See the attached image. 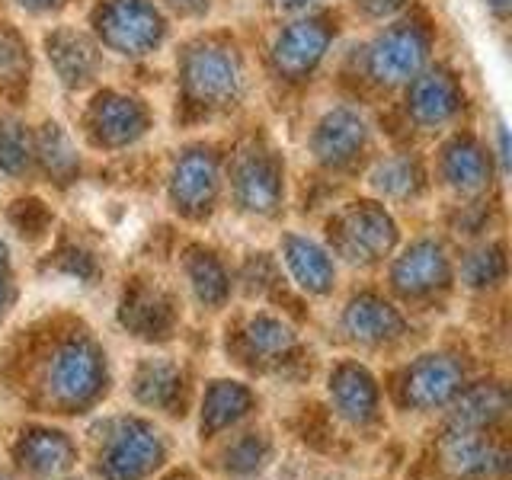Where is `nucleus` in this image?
<instances>
[{
  "mask_svg": "<svg viewBox=\"0 0 512 480\" xmlns=\"http://www.w3.org/2000/svg\"><path fill=\"white\" fill-rule=\"evenodd\" d=\"M116 372L106 346L84 327L61 330L36 346L26 368L7 375V394L26 416L42 420H87L112 397Z\"/></svg>",
  "mask_w": 512,
  "mask_h": 480,
  "instance_id": "nucleus-1",
  "label": "nucleus"
},
{
  "mask_svg": "<svg viewBox=\"0 0 512 480\" xmlns=\"http://www.w3.org/2000/svg\"><path fill=\"white\" fill-rule=\"evenodd\" d=\"M173 455L167 423L141 410H96L80 436V464L90 480H154Z\"/></svg>",
  "mask_w": 512,
  "mask_h": 480,
  "instance_id": "nucleus-2",
  "label": "nucleus"
},
{
  "mask_svg": "<svg viewBox=\"0 0 512 480\" xmlns=\"http://www.w3.org/2000/svg\"><path fill=\"white\" fill-rule=\"evenodd\" d=\"M471 378V359L461 349L439 346L397 365L381 388L397 420H439Z\"/></svg>",
  "mask_w": 512,
  "mask_h": 480,
  "instance_id": "nucleus-3",
  "label": "nucleus"
},
{
  "mask_svg": "<svg viewBox=\"0 0 512 480\" xmlns=\"http://www.w3.org/2000/svg\"><path fill=\"white\" fill-rule=\"evenodd\" d=\"M324 394L333 420L340 423L349 436L375 442L384 436V429L391 423L388 400H384L381 378L372 372V365L343 356L333 359L324 378Z\"/></svg>",
  "mask_w": 512,
  "mask_h": 480,
  "instance_id": "nucleus-4",
  "label": "nucleus"
},
{
  "mask_svg": "<svg viewBox=\"0 0 512 480\" xmlns=\"http://www.w3.org/2000/svg\"><path fill=\"white\" fill-rule=\"evenodd\" d=\"M7 464L20 480H58L80 468V436L42 416H26L7 436Z\"/></svg>",
  "mask_w": 512,
  "mask_h": 480,
  "instance_id": "nucleus-5",
  "label": "nucleus"
},
{
  "mask_svg": "<svg viewBox=\"0 0 512 480\" xmlns=\"http://www.w3.org/2000/svg\"><path fill=\"white\" fill-rule=\"evenodd\" d=\"M196 381L192 372L173 356H141L128 375V397L135 410L151 413L160 423H186L196 407Z\"/></svg>",
  "mask_w": 512,
  "mask_h": 480,
  "instance_id": "nucleus-6",
  "label": "nucleus"
},
{
  "mask_svg": "<svg viewBox=\"0 0 512 480\" xmlns=\"http://www.w3.org/2000/svg\"><path fill=\"white\" fill-rule=\"evenodd\" d=\"M397 221L381 202H352L330 221V253L349 266H372L397 247Z\"/></svg>",
  "mask_w": 512,
  "mask_h": 480,
  "instance_id": "nucleus-7",
  "label": "nucleus"
},
{
  "mask_svg": "<svg viewBox=\"0 0 512 480\" xmlns=\"http://www.w3.org/2000/svg\"><path fill=\"white\" fill-rule=\"evenodd\" d=\"M298 330L292 320L272 311H253L234 330L231 359L250 375H285L298 362Z\"/></svg>",
  "mask_w": 512,
  "mask_h": 480,
  "instance_id": "nucleus-8",
  "label": "nucleus"
},
{
  "mask_svg": "<svg viewBox=\"0 0 512 480\" xmlns=\"http://www.w3.org/2000/svg\"><path fill=\"white\" fill-rule=\"evenodd\" d=\"M509 461L506 432L436 426V471L445 480H506Z\"/></svg>",
  "mask_w": 512,
  "mask_h": 480,
  "instance_id": "nucleus-9",
  "label": "nucleus"
},
{
  "mask_svg": "<svg viewBox=\"0 0 512 480\" xmlns=\"http://www.w3.org/2000/svg\"><path fill=\"white\" fill-rule=\"evenodd\" d=\"M260 410L263 394L253 388V381L231 375L208 378L196 394V407H192L199 445L208 448L221 436H228V432L260 420Z\"/></svg>",
  "mask_w": 512,
  "mask_h": 480,
  "instance_id": "nucleus-10",
  "label": "nucleus"
},
{
  "mask_svg": "<svg viewBox=\"0 0 512 480\" xmlns=\"http://www.w3.org/2000/svg\"><path fill=\"white\" fill-rule=\"evenodd\" d=\"M93 29L106 48L128 58L151 55L167 36L164 13L151 0H106L93 10Z\"/></svg>",
  "mask_w": 512,
  "mask_h": 480,
  "instance_id": "nucleus-11",
  "label": "nucleus"
},
{
  "mask_svg": "<svg viewBox=\"0 0 512 480\" xmlns=\"http://www.w3.org/2000/svg\"><path fill=\"white\" fill-rule=\"evenodd\" d=\"M388 282H391V292L407 304L436 301L455 282L452 256H448L442 240L420 237L394 256Z\"/></svg>",
  "mask_w": 512,
  "mask_h": 480,
  "instance_id": "nucleus-12",
  "label": "nucleus"
},
{
  "mask_svg": "<svg viewBox=\"0 0 512 480\" xmlns=\"http://www.w3.org/2000/svg\"><path fill=\"white\" fill-rule=\"evenodd\" d=\"M183 87L192 103L234 106L244 93V64L234 48L221 42H199L183 55Z\"/></svg>",
  "mask_w": 512,
  "mask_h": 480,
  "instance_id": "nucleus-13",
  "label": "nucleus"
},
{
  "mask_svg": "<svg viewBox=\"0 0 512 480\" xmlns=\"http://www.w3.org/2000/svg\"><path fill=\"white\" fill-rule=\"evenodd\" d=\"M340 333L359 352H388L407 340L410 324L391 298L378 292H356L340 311Z\"/></svg>",
  "mask_w": 512,
  "mask_h": 480,
  "instance_id": "nucleus-14",
  "label": "nucleus"
},
{
  "mask_svg": "<svg viewBox=\"0 0 512 480\" xmlns=\"http://www.w3.org/2000/svg\"><path fill=\"white\" fill-rule=\"evenodd\" d=\"M279 455L276 432L253 420L208 445V471L218 480H260Z\"/></svg>",
  "mask_w": 512,
  "mask_h": 480,
  "instance_id": "nucleus-15",
  "label": "nucleus"
},
{
  "mask_svg": "<svg viewBox=\"0 0 512 480\" xmlns=\"http://www.w3.org/2000/svg\"><path fill=\"white\" fill-rule=\"evenodd\" d=\"M429 58V36L420 26H391L368 48V74L384 87H400L423 71Z\"/></svg>",
  "mask_w": 512,
  "mask_h": 480,
  "instance_id": "nucleus-16",
  "label": "nucleus"
},
{
  "mask_svg": "<svg viewBox=\"0 0 512 480\" xmlns=\"http://www.w3.org/2000/svg\"><path fill=\"white\" fill-rule=\"evenodd\" d=\"M509 388L503 378H471L461 394L436 420L442 429H474V432H506L509 420Z\"/></svg>",
  "mask_w": 512,
  "mask_h": 480,
  "instance_id": "nucleus-17",
  "label": "nucleus"
},
{
  "mask_svg": "<svg viewBox=\"0 0 512 480\" xmlns=\"http://www.w3.org/2000/svg\"><path fill=\"white\" fill-rule=\"evenodd\" d=\"M119 324L141 343H167L180 324V311L167 288L154 282L125 285L119 301Z\"/></svg>",
  "mask_w": 512,
  "mask_h": 480,
  "instance_id": "nucleus-18",
  "label": "nucleus"
},
{
  "mask_svg": "<svg viewBox=\"0 0 512 480\" xmlns=\"http://www.w3.org/2000/svg\"><path fill=\"white\" fill-rule=\"evenodd\" d=\"M221 186V167L218 157L205 148H196L176 160V167L170 173V205L183 218L202 221L205 215H212L215 199Z\"/></svg>",
  "mask_w": 512,
  "mask_h": 480,
  "instance_id": "nucleus-19",
  "label": "nucleus"
},
{
  "mask_svg": "<svg viewBox=\"0 0 512 480\" xmlns=\"http://www.w3.org/2000/svg\"><path fill=\"white\" fill-rule=\"evenodd\" d=\"M87 132L100 148H128L148 132V109L135 96L106 90L87 109Z\"/></svg>",
  "mask_w": 512,
  "mask_h": 480,
  "instance_id": "nucleus-20",
  "label": "nucleus"
},
{
  "mask_svg": "<svg viewBox=\"0 0 512 480\" xmlns=\"http://www.w3.org/2000/svg\"><path fill=\"white\" fill-rule=\"evenodd\" d=\"M234 202L244 208L247 215L272 218L282 208L285 199V180L282 164L272 154H244L234 167Z\"/></svg>",
  "mask_w": 512,
  "mask_h": 480,
  "instance_id": "nucleus-21",
  "label": "nucleus"
},
{
  "mask_svg": "<svg viewBox=\"0 0 512 480\" xmlns=\"http://www.w3.org/2000/svg\"><path fill=\"white\" fill-rule=\"evenodd\" d=\"M333 39V29L317 20V16H301V20L288 23L276 42H272V64L288 80L308 77L320 61H324Z\"/></svg>",
  "mask_w": 512,
  "mask_h": 480,
  "instance_id": "nucleus-22",
  "label": "nucleus"
},
{
  "mask_svg": "<svg viewBox=\"0 0 512 480\" xmlns=\"http://www.w3.org/2000/svg\"><path fill=\"white\" fill-rule=\"evenodd\" d=\"M279 256L288 279L308 298H330L336 288V260L333 253L304 234H282Z\"/></svg>",
  "mask_w": 512,
  "mask_h": 480,
  "instance_id": "nucleus-23",
  "label": "nucleus"
},
{
  "mask_svg": "<svg viewBox=\"0 0 512 480\" xmlns=\"http://www.w3.org/2000/svg\"><path fill=\"white\" fill-rule=\"evenodd\" d=\"M365 144H368V125L349 106L330 109L311 135V151L317 157V164H324L330 170L349 167L365 151Z\"/></svg>",
  "mask_w": 512,
  "mask_h": 480,
  "instance_id": "nucleus-24",
  "label": "nucleus"
},
{
  "mask_svg": "<svg viewBox=\"0 0 512 480\" xmlns=\"http://www.w3.org/2000/svg\"><path fill=\"white\" fill-rule=\"evenodd\" d=\"M410 116L420 125H445L458 116L461 109V87L455 74L445 68L436 71H420L410 80V96H407Z\"/></svg>",
  "mask_w": 512,
  "mask_h": 480,
  "instance_id": "nucleus-25",
  "label": "nucleus"
},
{
  "mask_svg": "<svg viewBox=\"0 0 512 480\" xmlns=\"http://www.w3.org/2000/svg\"><path fill=\"white\" fill-rule=\"evenodd\" d=\"M183 272H186L189 295H192V301H196L202 311H212L215 314V311L228 308L231 292H234V282H231L228 266L221 263V256L215 250H205V247L186 250Z\"/></svg>",
  "mask_w": 512,
  "mask_h": 480,
  "instance_id": "nucleus-26",
  "label": "nucleus"
},
{
  "mask_svg": "<svg viewBox=\"0 0 512 480\" xmlns=\"http://www.w3.org/2000/svg\"><path fill=\"white\" fill-rule=\"evenodd\" d=\"M442 176L461 196H480L490 186V157L474 138H452L442 151Z\"/></svg>",
  "mask_w": 512,
  "mask_h": 480,
  "instance_id": "nucleus-27",
  "label": "nucleus"
},
{
  "mask_svg": "<svg viewBox=\"0 0 512 480\" xmlns=\"http://www.w3.org/2000/svg\"><path fill=\"white\" fill-rule=\"evenodd\" d=\"M45 48H48V61H52V68L61 77V84H68V87H84L96 74V64H100L96 45L84 32H74V29H55L52 36L45 39Z\"/></svg>",
  "mask_w": 512,
  "mask_h": 480,
  "instance_id": "nucleus-28",
  "label": "nucleus"
},
{
  "mask_svg": "<svg viewBox=\"0 0 512 480\" xmlns=\"http://www.w3.org/2000/svg\"><path fill=\"white\" fill-rule=\"evenodd\" d=\"M29 84V52L20 32L10 23H0V96L16 100Z\"/></svg>",
  "mask_w": 512,
  "mask_h": 480,
  "instance_id": "nucleus-29",
  "label": "nucleus"
},
{
  "mask_svg": "<svg viewBox=\"0 0 512 480\" xmlns=\"http://www.w3.org/2000/svg\"><path fill=\"white\" fill-rule=\"evenodd\" d=\"M506 279V247L503 244H484L471 250L461 260V282L474 292H487Z\"/></svg>",
  "mask_w": 512,
  "mask_h": 480,
  "instance_id": "nucleus-30",
  "label": "nucleus"
},
{
  "mask_svg": "<svg viewBox=\"0 0 512 480\" xmlns=\"http://www.w3.org/2000/svg\"><path fill=\"white\" fill-rule=\"evenodd\" d=\"M372 186L388 199H410L423 189V170L410 157H391L375 167Z\"/></svg>",
  "mask_w": 512,
  "mask_h": 480,
  "instance_id": "nucleus-31",
  "label": "nucleus"
},
{
  "mask_svg": "<svg viewBox=\"0 0 512 480\" xmlns=\"http://www.w3.org/2000/svg\"><path fill=\"white\" fill-rule=\"evenodd\" d=\"M36 154L42 157L45 170L58 176V180H71L74 170H77V151L71 148V138L61 132V125H45L42 135L36 141Z\"/></svg>",
  "mask_w": 512,
  "mask_h": 480,
  "instance_id": "nucleus-32",
  "label": "nucleus"
},
{
  "mask_svg": "<svg viewBox=\"0 0 512 480\" xmlns=\"http://www.w3.org/2000/svg\"><path fill=\"white\" fill-rule=\"evenodd\" d=\"M32 157V141L29 132L13 119H0V170L16 176L29 167Z\"/></svg>",
  "mask_w": 512,
  "mask_h": 480,
  "instance_id": "nucleus-33",
  "label": "nucleus"
},
{
  "mask_svg": "<svg viewBox=\"0 0 512 480\" xmlns=\"http://www.w3.org/2000/svg\"><path fill=\"white\" fill-rule=\"evenodd\" d=\"M55 266L61 272H68V276L77 279V282H90L96 276V260L87 250H80V247H64L55 256Z\"/></svg>",
  "mask_w": 512,
  "mask_h": 480,
  "instance_id": "nucleus-34",
  "label": "nucleus"
},
{
  "mask_svg": "<svg viewBox=\"0 0 512 480\" xmlns=\"http://www.w3.org/2000/svg\"><path fill=\"white\" fill-rule=\"evenodd\" d=\"M36 215H45V208H42V202H36V199H26V202H16V208H13V224L20 228V234H42L45 231V224L48 221H36Z\"/></svg>",
  "mask_w": 512,
  "mask_h": 480,
  "instance_id": "nucleus-35",
  "label": "nucleus"
},
{
  "mask_svg": "<svg viewBox=\"0 0 512 480\" xmlns=\"http://www.w3.org/2000/svg\"><path fill=\"white\" fill-rule=\"evenodd\" d=\"M16 301V288H13V269H0V324L7 320Z\"/></svg>",
  "mask_w": 512,
  "mask_h": 480,
  "instance_id": "nucleus-36",
  "label": "nucleus"
},
{
  "mask_svg": "<svg viewBox=\"0 0 512 480\" xmlns=\"http://www.w3.org/2000/svg\"><path fill=\"white\" fill-rule=\"evenodd\" d=\"M404 4H407V0H359V7H362L368 16H375V20H384V16H394Z\"/></svg>",
  "mask_w": 512,
  "mask_h": 480,
  "instance_id": "nucleus-37",
  "label": "nucleus"
},
{
  "mask_svg": "<svg viewBox=\"0 0 512 480\" xmlns=\"http://www.w3.org/2000/svg\"><path fill=\"white\" fill-rule=\"evenodd\" d=\"M154 480H208L202 471H196V468H189V464H170V468L167 471H160Z\"/></svg>",
  "mask_w": 512,
  "mask_h": 480,
  "instance_id": "nucleus-38",
  "label": "nucleus"
},
{
  "mask_svg": "<svg viewBox=\"0 0 512 480\" xmlns=\"http://www.w3.org/2000/svg\"><path fill=\"white\" fill-rule=\"evenodd\" d=\"M208 4H212V0H167V7L176 10L180 16H199L208 10Z\"/></svg>",
  "mask_w": 512,
  "mask_h": 480,
  "instance_id": "nucleus-39",
  "label": "nucleus"
},
{
  "mask_svg": "<svg viewBox=\"0 0 512 480\" xmlns=\"http://www.w3.org/2000/svg\"><path fill=\"white\" fill-rule=\"evenodd\" d=\"M16 4H23L29 10H45V7H55L58 0H16Z\"/></svg>",
  "mask_w": 512,
  "mask_h": 480,
  "instance_id": "nucleus-40",
  "label": "nucleus"
},
{
  "mask_svg": "<svg viewBox=\"0 0 512 480\" xmlns=\"http://www.w3.org/2000/svg\"><path fill=\"white\" fill-rule=\"evenodd\" d=\"M487 7H490L496 16H506V13H509V7H512V0H487Z\"/></svg>",
  "mask_w": 512,
  "mask_h": 480,
  "instance_id": "nucleus-41",
  "label": "nucleus"
},
{
  "mask_svg": "<svg viewBox=\"0 0 512 480\" xmlns=\"http://www.w3.org/2000/svg\"><path fill=\"white\" fill-rule=\"evenodd\" d=\"M0 480H20V477L10 471V464H0Z\"/></svg>",
  "mask_w": 512,
  "mask_h": 480,
  "instance_id": "nucleus-42",
  "label": "nucleus"
},
{
  "mask_svg": "<svg viewBox=\"0 0 512 480\" xmlns=\"http://www.w3.org/2000/svg\"><path fill=\"white\" fill-rule=\"evenodd\" d=\"M58 480H90V477H87V474H77V471H74V474H64V477H58Z\"/></svg>",
  "mask_w": 512,
  "mask_h": 480,
  "instance_id": "nucleus-43",
  "label": "nucleus"
}]
</instances>
